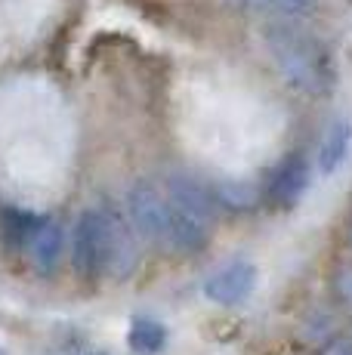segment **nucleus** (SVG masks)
<instances>
[{"label": "nucleus", "mask_w": 352, "mask_h": 355, "mask_svg": "<svg viewBox=\"0 0 352 355\" xmlns=\"http://www.w3.org/2000/svg\"><path fill=\"white\" fill-rule=\"evenodd\" d=\"M263 46L272 59L284 84L303 96H324L334 87V59L315 34L303 31L297 22L263 25Z\"/></svg>", "instance_id": "obj_1"}, {"label": "nucleus", "mask_w": 352, "mask_h": 355, "mask_svg": "<svg viewBox=\"0 0 352 355\" xmlns=\"http://www.w3.org/2000/svg\"><path fill=\"white\" fill-rule=\"evenodd\" d=\"M71 263L84 278L127 275L137 266V241L114 210L90 207L74 223Z\"/></svg>", "instance_id": "obj_2"}, {"label": "nucleus", "mask_w": 352, "mask_h": 355, "mask_svg": "<svg viewBox=\"0 0 352 355\" xmlns=\"http://www.w3.org/2000/svg\"><path fill=\"white\" fill-rule=\"evenodd\" d=\"M161 186L170 204V250H204L213 235V195L188 173H170Z\"/></svg>", "instance_id": "obj_3"}, {"label": "nucleus", "mask_w": 352, "mask_h": 355, "mask_svg": "<svg viewBox=\"0 0 352 355\" xmlns=\"http://www.w3.org/2000/svg\"><path fill=\"white\" fill-rule=\"evenodd\" d=\"M127 214L133 229L152 244L170 248V204L164 186L155 180H142L127 192Z\"/></svg>", "instance_id": "obj_4"}, {"label": "nucleus", "mask_w": 352, "mask_h": 355, "mask_svg": "<svg viewBox=\"0 0 352 355\" xmlns=\"http://www.w3.org/2000/svg\"><path fill=\"white\" fill-rule=\"evenodd\" d=\"M254 291H256V266L247 263V259H235V263L220 266L204 282V297L216 306H226V309L247 303Z\"/></svg>", "instance_id": "obj_5"}, {"label": "nucleus", "mask_w": 352, "mask_h": 355, "mask_svg": "<svg viewBox=\"0 0 352 355\" xmlns=\"http://www.w3.org/2000/svg\"><path fill=\"white\" fill-rule=\"evenodd\" d=\"M309 189V161L303 155H290L279 164L266 186V198L275 207H294Z\"/></svg>", "instance_id": "obj_6"}, {"label": "nucleus", "mask_w": 352, "mask_h": 355, "mask_svg": "<svg viewBox=\"0 0 352 355\" xmlns=\"http://www.w3.org/2000/svg\"><path fill=\"white\" fill-rule=\"evenodd\" d=\"M62 248H65V235H62V226L50 216H40L31 229L28 241H25V250H28V259L31 266L40 272V275H53L62 259Z\"/></svg>", "instance_id": "obj_7"}, {"label": "nucleus", "mask_w": 352, "mask_h": 355, "mask_svg": "<svg viewBox=\"0 0 352 355\" xmlns=\"http://www.w3.org/2000/svg\"><path fill=\"white\" fill-rule=\"evenodd\" d=\"M352 148V121L349 118H334L322 133V142H318V170L322 173H334L340 170V164L346 161Z\"/></svg>", "instance_id": "obj_8"}, {"label": "nucleus", "mask_w": 352, "mask_h": 355, "mask_svg": "<svg viewBox=\"0 0 352 355\" xmlns=\"http://www.w3.org/2000/svg\"><path fill=\"white\" fill-rule=\"evenodd\" d=\"M247 12L266 16L272 22H300L315 12V0H238Z\"/></svg>", "instance_id": "obj_9"}, {"label": "nucleus", "mask_w": 352, "mask_h": 355, "mask_svg": "<svg viewBox=\"0 0 352 355\" xmlns=\"http://www.w3.org/2000/svg\"><path fill=\"white\" fill-rule=\"evenodd\" d=\"M167 327L158 322V318H148V315H139L130 322V331H127V343L137 355H158L164 352L167 346Z\"/></svg>", "instance_id": "obj_10"}, {"label": "nucleus", "mask_w": 352, "mask_h": 355, "mask_svg": "<svg viewBox=\"0 0 352 355\" xmlns=\"http://www.w3.org/2000/svg\"><path fill=\"white\" fill-rule=\"evenodd\" d=\"M213 198L226 210L245 214V210H250L256 201H260V192H256V186H250V182H222V186H216Z\"/></svg>", "instance_id": "obj_11"}, {"label": "nucleus", "mask_w": 352, "mask_h": 355, "mask_svg": "<svg viewBox=\"0 0 352 355\" xmlns=\"http://www.w3.org/2000/svg\"><path fill=\"white\" fill-rule=\"evenodd\" d=\"M334 288H337V297H340L343 303H346L349 309H352V266H346V269L337 272Z\"/></svg>", "instance_id": "obj_12"}, {"label": "nucleus", "mask_w": 352, "mask_h": 355, "mask_svg": "<svg viewBox=\"0 0 352 355\" xmlns=\"http://www.w3.org/2000/svg\"><path fill=\"white\" fill-rule=\"evenodd\" d=\"M322 355H352V337H340V340H331L324 346Z\"/></svg>", "instance_id": "obj_13"}, {"label": "nucleus", "mask_w": 352, "mask_h": 355, "mask_svg": "<svg viewBox=\"0 0 352 355\" xmlns=\"http://www.w3.org/2000/svg\"><path fill=\"white\" fill-rule=\"evenodd\" d=\"M90 355H108V352H90Z\"/></svg>", "instance_id": "obj_14"}, {"label": "nucleus", "mask_w": 352, "mask_h": 355, "mask_svg": "<svg viewBox=\"0 0 352 355\" xmlns=\"http://www.w3.org/2000/svg\"><path fill=\"white\" fill-rule=\"evenodd\" d=\"M349 244H352V226H349Z\"/></svg>", "instance_id": "obj_15"}, {"label": "nucleus", "mask_w": 352, "mask_h": 355, "mask_svg": "<svg viewBox=\"0 0 352 355\" xmlns=\"http://www.w3.org/2000/svg\"><path fill=\"white\" fill-rule=\"evenodd\" d=\"M0 355H3V352H0Z\"/></svg>", "instance_id": "obj_16"}]
</instances>
